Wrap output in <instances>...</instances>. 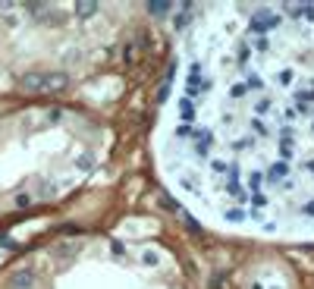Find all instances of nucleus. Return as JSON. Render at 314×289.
<instances>
[{"label": "nucleus", "instance_id": "obj_1", "mask_svg": "<svg viewBox=\"0 0 314 289\" xmlns=\"http://www.w3.org/2000/svg\"><path fill=\"white\" fill-rule=\"evenodd\" d=\"M164 116V170L236 229H314V3L208 6Z\"/></svg>", "mask_w": 314, "mask_h": 289}]
</instances>
